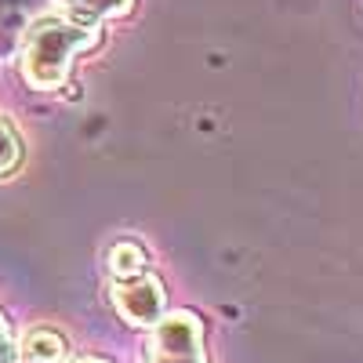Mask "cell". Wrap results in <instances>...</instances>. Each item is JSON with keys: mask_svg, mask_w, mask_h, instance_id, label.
Listing matches in <instances>:
<instances>
[{"mask_svg": "<svg viewBox=\"0 0 363 363\" xmlns=\"http://www.w3.org/2000/svg\"><path fill=\"white\" fill-rule=\"evenodd\" d=\"M99 40H102V33L91 22L55 18V15L26 22L22 37H18V73L29 87L55 91L66 84L77 55L99 48Z\"/></svg>", "mask_w": 363, "mask_h": 363, "instance_id": "cell-1", "label": "cell"}, {"mask_svg": "<svg viewBox=\"0 0 363 363\" xmlns=\"http://www.w3.org/2000/svg\"><path fill=\"white\" fill-rule=\"evenodd\" d=\"M113 309L120 313V320L131 327H153L164 313H167V294L164 284L153 272H138L131 280H116L113 287Z\"/></svg>", "mask_w": 363, "mask_h": 363, "instance_id": "cell-3", "label": "cell"}, {"mask_svg": "<svg viewBox=\"0 0 363 363\" xmlns=\"http://www.w3.org/2000/svg\"><path fill=\"white\" fill-rule=\"evenodd\" d=\"M69 356V342L66 335H58L51 327H37L29 330L22 342V359L26 363H62Z\"/></svg>", "mask_w": 363, "mask_h": 363, "instance_id": "cell-4", "label": "cell"}, {"mask_svg": "<svg viewBox=\"0 0 363 363\" xmlns=\"http://www.w3.org/2000/svg\"><path fill=\"white\" fill-rule=\"evenodd\" d=\"M106 265L113 272V280H131V277L149 269V255H145L142 244H135V240H116L106 255Z\"/></svg>", "mask_w": 363, "mask_h": 363, "instance_id": "cell-5", "label": "cell"}, {"mask_svg": "<svg viewBox=\"0 0 363 363\" xmlns=\"http://www.w3.org/2000/svg\"><path fill=\"white\" fill-rule=\"evenodd\" d=\"M18 164H22V135L15 131L11 120L0 113V178L18 171Z\"/></svg>", "mask_w": 363, "mask_h": 363, "instance_id": "cell-7", "label": "cell"}, {"mask_svg": "<svg viewBox=\"0 0 363 363\" xmlns=\"http://www.w3.org/2000/svg\"><path fill=\"white\" fill-rule=\"evenodd\" d=\"M62 8L69 11V18L77 22H91L99 26L102 18H120L135 8V0H62Z\"/></svg>", "mask_w": 363, "mask_h": 363, "instance_id": "cell-6", "label": "cell"}, {"mask_svg": "<svg viewBox=\"0 0 363 363\" xmlns=\"http://www.w3.org/2000/svg\"><path fill=\"white\" fill-rule=\"evenodd\" d=\"M80 363H106V359H80Z\"/></svg>", "mask_w": 363, "mask_h": 363, "instance_id": "cell-9", "label": "cell"}, {"mask_svg": "<svg viewBox=\"0 0 363 363\" xmlns=\"http://www.w3.org/2000/svg\"><path fill=\"white\" fill-rule=\"evenodd\" d=\"M0 363H15V345H11V330H8L4 313H0Z\"/></svg>", "mask_w": 363, "mask_h": 363, "instance_id": "cell-8", "label": "cell"}, {"mask_svg": "<svg viewBox=\"0 0 363 363\" xmlns=\"http://www.w3.org/2000/svg\"><path fill=\"white\" fill-rule=\"evenodd\" d=\"M145 363H207L200 320L193 313H164L153 323Z\"/></svg>", "mask_w": 363, "mask_h": 363, "instance_id": "cell-2", "label": "cell"}]
</instances>
